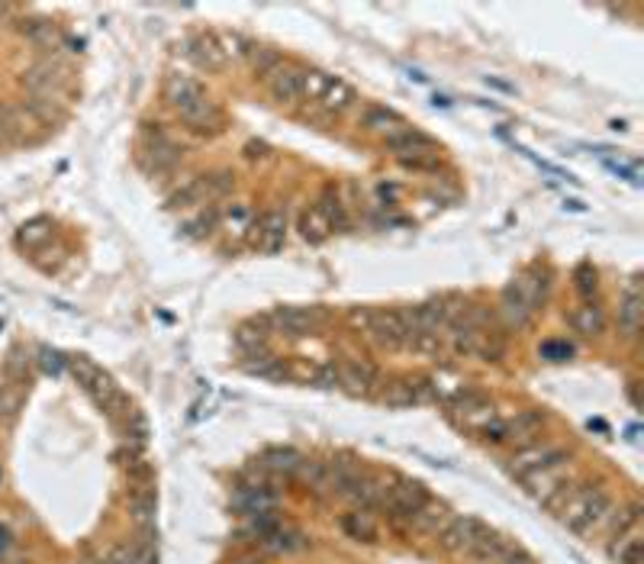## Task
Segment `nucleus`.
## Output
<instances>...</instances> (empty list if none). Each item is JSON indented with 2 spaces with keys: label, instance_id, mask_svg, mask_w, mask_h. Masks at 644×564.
<instances>
[{
  "label": "nucleus",
  "instance_id": "nucleus-22",
  "mask_svg": "<svg viewBox=\"0 0 644 564\" xmlns=\"http://www.w3.org/2000/svg\"><path fill=\"white\" fill-rule=\"evenodd\" d=\"M354 100H358V94H354L352 84H348V81H342V78H332V81H329L326 94L316 100V106L326 116H338V114H345V110H348Z\"/></svg>",
  "mask_w": 644,
  "mask_h": 564
},
{
  "label": "nucleus",
  "instance_id": "nucleus-42",
  "mask_svg": "<svg viewBox=\"0 0 644 564\" xmlns=\"http://www.w3.org/2000/svg\"><path fill=\"white\" fill-rule=\"evenodd\" d=\"M400 165L413 171H438V152H419V155H400Z\"/></svg>",
  "mask_w": 644,
  "mask_h": 564
},
{
  "label": "nucleus",
  "instance_id": "nucleus-6",
  "mask_svg": "<svg viewBox=\"0 0 644 564\" xmlns=\"http://www.w3.org/2000/svg\"><path fill=\"white\" fill-rule=\"evenodd\" d=\"M564 449H557V445H551V442H535V445H525V449H519L516 455L509 458V471L516 477H529L535 474V471H541V467H551L557 465V461H564Z\"/></svg>",
  "mask_w": 644,
  "mask_h": 564
},
{
  "label": "nucleus",
  "instance_id": "nucleus-20",
  "mask_svg": "<svg viewBox=\"0 0 644 564\" xmlns=\"http://www.w3.org/2000/svg\"><path fill=\"white\" fill-rule=\"evenodd\" d=\"M184 116V123L194 129V133H200V136H216V133H222V114H220V106L213 104L210 98L206 100H200L197 106H190L187 114H181Z\"/></svg>",
  "mask_w": 644,
  "mask_h": 564
},
{
  "label": "nucleus",
  "instance_id": "nucleus-36",
  "mask_svg": "<svg viewBox=\"0 0 644 564\" xmlns=\"http://www.w3.org/2000/svg\"><path fill=\"white\" fill-rule=\"evenodd\" d=\"M300 232L306 242H322V239H329V232H332V223L326 220V213L319 210V207H309V210H303V216H300Z\"/></svg>",
  "mask_w": 644,
  "mask_h": 564
},
{
  "label": "nucleus",
  "instance_id": "nucleus-18",
  "mask_svg": "<svg viewBox=\"0 0 644 564\" xmlns=\"http://www.w3.org/2000/svg\"><path fill=\"white\" fill-rule=\"evenodd\" d=\"M448 520H451L448 506L441 500H432V497H429V500L409 516V526H413L415 532H423V536H441V529L448 526Z\"/></svg>",
  "mask_w": 644,
  "mask_h": 564
},
{
  "label": "nucleus",
  "instance_id": "nucleus-8",
  "mask_svg": "<svg viewBox=\"0 0 644 564\" xmlns=\"http://www.w3.org/2000/svg\"><path fill=\"white\" fill-rule=\"evenodd\" d=\"M380 384V374L377 368H374L371 362H345L342 368H338V388L348 390L352 397H371L374 390H377Z\"/></svg>",
  "mask_w": 644,
  "mask_h": 564
},
{
  "label": "nucleus",
  "instance_id": "nucleus-57",
  "mask_svg": "<svg viewBox=\"0 0 644 564\" xmlns=\"http://www.w3.org/2000/svg\"><path fill=\"white\" fill-rule=\"evenodd\" d=\"M0 481H4V467H0Z\"/></svg>",
  "mask_w": 644,
  "mask_h": 564
},
{
  "label": "nucleus",
  "instance_id": "nucleus-33",
  "mask_svg": "<svg viewBox=\"0 0 644 564\" xmlns=\"http://www.w3.org/2000/svg\"><path fill=\"white\" fill-rule=\"evenodd\" d=\"M377 400L384 406H393V410H403V406H413L415 400H413V388H409V380L407 378H393V380H387V384H377Z\"/></svg>",
  "mask_w": 644,
  "mask_h": 564
},
{
  "label": "nucleus",
  "instance_id": "nucleus-24",
  "mask_svg": "<svg viewBox=\"0 0 644 564\" xmlns=\"http://www.w3.org/2000/svg\"><path fill=\"white\" fill-rule=\"evenodd\" d=\"M297 477L316 494H332V465L329 461H306L297 467Z\"/></svg>",
  "mask_w": 644,
  "mask_h": 564
},
{
  "label": "nucleus",
  "instance_id": "nucleus-56",
  "mask_svg": "<svg viewBox=\"0 0 644 564\" xmlns=\"http://www.w3.org/2000/svg\"><path fill=\"white\" fill-rule=\"evenodd\" d=\"M4 142H7V139H4V133H0V145H4Z\"/></svg>",
  "mask_w": 644,
  "mask_h": 564
},
{
  "label": "nucleus",
  "instance_id": "nucleus-37",
  "mask_svg": "<svg viewBox=\"0 0 644 564\" xmlns=\"http://www.w3.org/2000/svg\"><path fill=\"white\" fill-rule=\"evenodd\" d=\"M245 59H248V65L261 74V78H268L274 68H281L283 65V55L277 52V49H271V45H255V43H252V49H248Z\"/></svg>",
  "mask_w": 644,
  "mask_h": 564
},
{
  "label": "nucleus",
  "instance_id": "nucleus-46",
  "mask_svg": "<svg viewBox=\"0 0 644 564\" xmlns=\"http://www.w3.org/2000/svg\"><path fill=\"white\" fill-rule=\"evenodd\" d=\"M39 364H43L45 374H62L68 368V362L58 352H52V349H39Z\"/></svg>",
  "mask_w": 644,
  "mask_h": 564
},
{
  "label": "nucleus",
  "instance_id": "nucleus-14",
  "mask_svg": "<svg viewBox=\"0 0 644 564\" xmlns=\"http://www.w3.org/2000/svg\"><path fill=\"white\" fill-rule=\"evenodd\" d=\"M358 126H361L364 133L380 136V139H393L403 129H409L407 120L400 114H393V110H387V106H368L361 114V120H358Z\"/></svg>",
  "mask_w": 644,
  "mask_h": 564
},
{
  "label": "nucleus",
  "instance_id": "nucleus-1",
  "mask_svg": "<svg viewBox=\"0 0 644 564\" xmlns=\"http://www.w3.org/2000/svg\"><path fill=\"white\" fill-rule=\"evenodd\" d=\"M612 506H616V503H612L606 487L583 484V487H574V490H570L564 510L557 513V516H561V522H564L570 532H577V536H583V538H593L600 520L612 510Z\"/></svg>",
  "mask_w": 644,
  "mask_h": 564
},
{
  "label": "nucleus",
  "instance_id": "nucleus-10",
  "mask_svg": "<svg viewBox=\"0 0 644 564\" xmlns=\"http://www.w3.org/2000/svg\"><path fill=\"white\" fill-rule=\"evenodd\" d=\"M429 500V490H425V484H419V481H397V484H390L387 490V506L384 510H390L393 516H413L423 503Z\"/></svg>",
  "mask_w": 644,
  "mask_h": 564
},
{
  "label": "nucleus",
  "instance_id": "nucleus-23",
  "mask_svg": "<svg viewBox=\"0 0 644 564\" xmlns=\"http://www.w3.org/2000/svg\"><path fill=\"white\" fill-rule=\"evenodd\" d=\"M531 313H535V309H531L519 294L512 291V284H509V287L503 291V297H500V319H503V326L506 329H525L531 323Z\"/></svg>",
  "mask_w": 644,
  "mask_h": 564
},
{
  "label": "nucleus",
  "instance_id": "nucleus-44",
  "mask_svg": "<svg viewBox=\"0 0 644 564\" xmlns=\"http://www.w3.org/2000/svg\"><path fill=\"white\" fill-rule=\"evenodd\" d=\"M574 278H577V291H580L583 297H593V294H596V287H600V281H596V271H593L590 265L577 268Z\"/></svg>",
  "mask_w": 644,
  "mask_h": 564
},
{
  "label": "nucleus",
  "instance_id": "nucleus-30",
  "mask_svg": "<svg viewBox=\"0 0 644 564\" xmlns=\"http://www.w3.org/2000/svg\"><path fill=\"white\" fill-rule=\"evenodd\" d=\"M258 465L265 467L268 474L291 477V474H297V467L303 465V455L293 449H271V451H265V458L258 461Z\"/></svg>",
  "mask_w": 644,
  "mask_h": 564
},
{
  "label": "nucleus",
  "instance_id": "nucleus-52",
  "mask_svg": "<svg viewBox=\"0 0 644 564\" xmlns=\"http://www.w3.org/2000/svg\"><path fill=\"white\" fill-rule=\"evenodd\" d=\"M248 159H265L268 155V145H255V142H252V145H248Z\"/></svg>",
  "mask_w": 644,
  "mask_h": 564
},
{
  "label": "nucleus",
  "instance_id": "nucleus-4",
  "mask_svg": "<svg viewBox=\"0 0 644 564\" xmlns=\"http://www.w3.org/2000/svg\"><path fill=\"white\" fill-rule=\"evenodd\" d=\"M490 532L484 520H477V516H451L448 526L441 529V548L445 552H454V555H470L474 545L480 538Z\"/></svg>",
  "mask_w": 644,
  "mask_h": 564
},
{
  "label": "nucleus",
  "instance_id": "nucleus-16",
  "mask_svg": "<svg viewBox=\"0 0 644 564\" xmlns=\"http://www.w3.org/2000/svg\"><path fill=\"white\" fill-rule=\"evenodd\" d=\"M142 159H145V165H149L155 175H161V171H171V168L181 161V149H177L175 142L161 133V129H155V133L149 129V145H145V155H142Z\"/></svg>",
  "mask_w": 644,
  "mask_h": 564
},
{
  "label": "nucleus",
  "instance_id": "nucleus-15",
  "mask_svg": "<svg viewBox=\"0 0 644 564\" xmlns=\"http://www.w3.org/2000/svg\"><path fill=\"white\" fill-rule=\"evenodd\" d=\"M316 323V309H303V307H274L268 313V326H274L277 333L287 335H306Z\"/></svg>",
  "mask_w": 644,
  "mask_h": 564
},
{
  "label": "nucleus",
  "instance_id": "nucleus-51",
  "mask_svg": "<svg viewBox=\"0 0 644 564\" xmlns=\"http://www.w3.org/2000/svg\"><path fill=\"white\" fill-rule=\"evenodd\" d=\"M371 313H374V309H368V307H354L352 313H348V319H352V326H358L364 333V329H368V323H371Z\"/></svg>",
  "mask_w": 644,
  "mask_h": 564
},
{
  "label": "nucleus",
  "instance_id": "nucleus-39",
  "mask_svg": "<svg viewBox=\"0 0 644 564\" xmlns=\"http://www.w3.org/2000/svg\"><path fill=\"white\" fill-rule=\"evenodd\" d=\"M329 74L326 71H303V100H313L316 104L329 88Z\"/></svg>",
  "mask_w": 644,
  "mask_h": 564
},
{
  "label": "nucleus",
  "instance_id": "nucleus-54",
  "mask_svg": "<svg viewBox=\"0 0 644 564\" xmlns=\"http://www.w3.org/2000/svg\"><path fill=\"white\" fill-rule=\"evenodd\" d=\"M229 564H261V558H255V555H245V558H236V561H229Z\"/></svg>",
  "mask_w": 644,
  "mask_h": 564
},
{
  "label": "nucleus",
  "instance_id": "nucleus-49",
  "mask_svg": "<svg viewBox=\"0 0 644 564\" xmlns=\"http://www.w3.org/2000/svg\"><path fill=\"white\" fill-rule=\"evenodd\" d=\"M104 564H139V555H136V548H129V545H116L113 552L104 558Z\"/></svg>",
  "mask_w": 644,
  "mask_h": 564
},
{
  "label": "nucleus",
  "instance_id": "nucleus-43",
  "mask_svg": "<svg viewBox=\"0 0 644 564\" xmlns=\"http://www.w3.org/2000/svg\"><path fill=\"white\" fill-rule=\"evenodd\" d=\"M496 564H535V555L531 552H525V548L519 545V542H506L503 555L496 558Z\"/></svg>",
  "mask_w": 644,
  "mask_h": 564
},
{
  "label": "nucleus",
  "instance_id": "nucleus-25",
  "mask_svg": "<svg viewBox=\"0 0 644 564\" xmlns=\"http://www.w3.org/2000/svg\"><path fill=\"white\" fill-rule=\"evenodd\" d=\"M570 326L580 335H600L606 329V309L600 303H580V307L570 313Z\"/></svg>",
  "mask_w": 644,
  "mask_h": 564
},
{
  "label": "nucleus",
  "instance_id": "nucleus-35",
  "mask_svg": "<svg viewBox=\"0 0 644 564\" xmlns=\"http://www.w3.org/2000/svg\"><path fill=\"white\" fill-rule=\"evenodd\" d=\"M541 423H545V416L541 413H519L516 419H506V442H525L531 439L535 432L541 429Z\"/></svg>",
  "mask_w": 644,
  "mask_h": 564
},
{
  "label": "nucleus",
  "instance_id": "nucleus-12",
  "mask_svg": "<svg viewBox=\"0 0 644 564\" xmlns=\"http://www.w3.org/2000/svg\"><path fill=\"white\" fill-rule=\"evenodd\" d=\"M19 84H23V88L33 94V98H49V100H52L55 90L65 84V74H62V68H58V65L39 62V65H33L29 71H23ZM55 100H58V98H55Z\"/></svg>",
  "mask_w": 644,
  "mask_h": 564
},
{
  "label": "nucleus",
  "instance_id": "nucleus-11",
  "mask_svg": "<svg viewBox=\"0 0 644 564\" xmlns=\"http://www.w3.org/2000/svg\"><path fill=\"white\" fill-rule=\"evenodd\" d=\"M165 100L175 106L177 114H187L190 106L206 100V90H204V84L194 81L190 74H168V81H165Z\"/></svg>",
  "mask_w": 644,
  "mask_h": 564
},
{
  "label": "nucleus",
  "instance_id": "nucleus-28",
  "mask_svg": "<svg viewBox=\"0 0 644 564\" xmlns=\"http://www.w3.org/2000/svg\"><path fill=\"white\" fill-rule=\"evenodd\" d=\"M387 145L393 152H397V159L400 155H419V152H438L435 149V139L432 136H425V133H419V129H403L400 136H393V139H387Z\"/></svg>",
  "mask_w": 644,
  "mask_h": 564
},
{
  "label": "nucleus",
  "instance_id": "nucleus-21",
  "mask_svg": "<svg viewBox=\"0 0 644 564\" xmlns=\"http://www.w3.org/2000/svg\"><path fill=\"white\" fill-rule=\"evenodd\" d=\"M206 203H213L210 175L187 181V184L181 187V191H175V194L168 197V207H171V210H190V207H206Z\"/></svg>",
  "mask_w": 644,
  "mask_h": 564
},
{
  "label": "nucleus",
  "instance_id": "nucleus-31",
  "mask_svg": "<svg viewBox=\"0 0 644 564\" xmlns=\"http://www.w3.org/2000/svg\"><path fill=\"white\" fill-rule=\"evenodd\" d=\"M129 510H133L136 522H139L142 529H151V522H155V510H159V497H155V487L142 484L133 497H129Z\"/></svg>",
  "mask_w": 644,
  "mask_h": 564
},
{
  "label": "nucleus",
  "instance_id": "nucleus-17",
  "mask_svg": "<svg viewBox=\"0 0 644 564\" xmlns=\"http://www.w3.org/2000/svg\"><path fill=\"white\" fill-rule=\"evenodd\" d=\"M522 484H525V490H529L535 500L545 503L557 487L567 484V458L557 461V465H551V467H541V471H535V474H529V477H522Z\"/></svg>",
  "mask_w": 644,
  "mask_h": 564
},
{
  "label": "nucleus",
  "instance_id": "nucleus-53",
  "mask_svg": "<svg viewBox=\"0 0 644 564\" xmlns=\"http://www.w3.org/2000/svg\"><path fill=\"white\" fill-rule=\"evenodd\" d=\"M7 552H10V532L0 529V558H7Z\"/></svg>",
  "mask_w": 644,
  "mask_h": 564
},
{
  "label": "nucleus",
  "instance_id": "nucleus-26",
  "mask_svg": "<svg viewBox=\"0 0 644 564\" xmlns=\"http://www.w3.org/2000/svg\"><path fill=\"white\" fill-rule=\"evenodd\" d=\"M342 529H345V536L358 538V542H377V520H374V513H368V510L345 513Z\"/></svg>",
  "mask_w": 644,
  "mask_h": 564
},
{
  "label": "nucleus",
  "instance_id": "nucleus-47",
  "mask_svg": "<svg viewBox=\"0 0 644 564\" xmlns=\"http://www.w3.org/2000/svg\"><path fill=\"white\" fill-rule=\"evenodd\" d=\"M232 184H236V177H232L229 171H220V175H210V194H213V200H220V197L229 194Z\"/></svg>",
  "mask_w": 644,
  "mask_h": 564
},
{
  "label": "nucleus",
  "instance_id": "nucleus-19",
  "mask_svg": "<svg viewBox=\"0 0 644 564\" xmlns=\"http://www.w3.org/2000/svg\"><path fill=\"white\" fill-rule=\"evenodd\" d=\"M609 555L616 564H644V538L641 529L632 526V529L618 532L609 542Z\"/></svg>",
  "mask_w": 644,
  "mask_h": 564
},
{
  "label": "nucleus",
  "instance_id": "nucleus-5",
  "mask_svg": "<svg viewBox=\"0 0 644 564\" xmlns=\"http://www.w3.org/2000/svg\"><path fill=\"white\" fill-rule=\"evenodd\" d=\"M448 413L454 423L464 426V429H470V432H480L496 416L493 403H490L484 394H477V390H468V388L461 390L454 400H448Z\"/></svg>",
  "mask_w": 644,
  "mask_h": 564
},
{
  "label": "nucleus",
  "instance_id": "nucleus-3",
  "mask_svg": "<svg viewBox=\"0 0 644 564\" xmlns=\"http://www.w3.org/2000/svg\"><path fill=\"white\" fill-rule=\"evenodd\" d=\"M364 335L377 345L380 352H397V349H407L409 326L400 309H374Z\"/></svg>",
  "mask_w": 644,
  "mask_h": 564
},
{
  "label": "nucleus",
  "instance_id": "nucleus-48",
  "mask_svg": "<svg viewBox=\"0 0 644 564\" xmlns=\"http://www.w3.org/2000/svg\"><path fill=\"white\" fill-rule=\"evenodd\" d=\"M45 226H49L45 220H35V223H29V226H23V232H19V242L35 246L39 239H49V230H45Z\"/></svg>",
  "mask_w": 644,
  "mask_h": 564
},
{
  "label": "nucleus",
  "instance_id": "nucleus-34",
  "mask_svg": "<svg viewBox=\"0 0 644 564\" xmlns=\"http://www.w3.org/2000/svg\"><path fill=\"white\" fill-rule=\"evenodd\" d=\"M618 329L625 339H635L641 329V297L638 294H625L618 300Z\"/></svg>",
  "mask_w": 644,
  "mask_h": 564
},
{
  "label": "nucleus",
  "instance_id": "nucleus-50",
  "mask_svg": "<svg viewBox=\"0 0 644 564\" xmlns=\"http://www.w3.org/2000/svg\"><path fill=\"white\" fill-rule=\"evenodd\" d=\"M570 352H574V349H570L567 342H545L541 345V355H545L547 362H564V358H570Z\"/></svg>",
  "mask_w": 644,
  "mask_h": 564
},
{
  "label": "nucleus",
  "instance_id": "nucleus-29",
  "mask_svg": "<svg viewBox=\"0 0 644 564\" xmlns=\"http://www.w3.org/2000/svg\"><path fill=\"white\" fill-rule=\"evenodd\" d=\"M216 226H220V210H216L213 203H206V207H200V210L194 213V216H187V220L181 223V236L204 239V236H210Z\"/></svg>",
  "mask_w": 644,
  "mask_h": 564
},
{
  "label": "nucleus",
  "instance_id": "nucleus-32",
  "mask_svg": "<svg viewBox=\"0 0 644 564\" xmlns=\"http://www.w3.org/2000/svg\"><path fill=\"white\" fill-rule=\"evenodd\" d=\"M238 510L245 513V516H258V513H271L274 506V494L268 487H255V484H245L238 490Z\"/></svg>",
  "mask_w": 644,
  "mask_h": 564
},
{
  "label": "nucleus",
  "instance_id": "nucleus-2",
  "mask_svg": "<svg viewBox=\"0 0 644 564\" xmlns=\"http://www.w3.org/2000/svg\"><path fill=\"white\" fill-rule=\"evenodd\" d=\"M65 362H68V371L74 374V378H78V384L88 390L90 397H94V403H97L100 410H106V413L116 416V419L133 416L129 397H126L123 390L116 388L113 378H110L106 371H100L97 364L90 362V358H84V355H71V358H65Z\"/></svg>",
  "mask_w": 644,
  "mask_h": 564
},
{
  "label": "nucleus",
  "instance_id": "nucleus-9",
  "mask_svg": "<svg viewBox=\"0 0 644 564\" xmlns=\"http://www.w3.org/2000/svg\"><path fill=\"white\" fill-rule=\"evenodd\" d=\"M184 52H187V59L197 65V68L222 71L226 65H229V59H226V52H222L220 35H216V33H200V35H194V39H187Z\"/></svg>",
  "mask_w": 644,
  "mask_h": 564
},
{
  "label": "nucleus",
  "instance_id": "nucleus-40",
  "mask_svg": "<svg viewBox=\"0 0 644 564\" xmlns=\"http://www.w3.org/2000/svg\"><path fill=\"white\" fill-rule=\"evenodd\" d=\"M407 349H413V352H419V355H438L441 349H445V342H441V335H435V333H413L407 339Z\"/></svg>",
  "mask_w": 644,
  "mask_h": 564
},
{
  "label": "nucleus",
  "instance_id": "nucleus-45",
  "mask_svg": "<svg viewBox=\"0 0 644 564\" xmlns=\"http://www.w3.org/2000/svg\"><path fill=\"white\" fill-rule=\"evenodd\" d=\"M23 403V390L19 388H0V416H13Z\"/></svg>",
  "mask_w": 644,
  "mask_h": 564
},
{
  "label": "nucleus",
  "instance_id": "nucleus-27",
  "mask_svg": "<svg viewBox=\"0 0 644 564\" xmlns=\"http://www.w3.org/2000/svg\"><path fill=\"white\" fill-rule=\"evenodd\" d=\"M268 317L261 319H252V323H242L236 329V342L238 349H245L248 355H258V352H268Z\"/></svg>",
  "mask_w": 644,
  "mask_h": 564
},
{
  "label": "nucleus",
  "instance_id": "nucleus-41",
  "mask_svg": "<svg viewBox=\"0 0 644 564\" xmlns=\"http://www.w3.org/2000/svg\"><path fill=\"white\" fill-rule=\"evenodd\" d=\"M316 207L326 213V220L332 223V230H336V226H345V207H342V200H338V194L326 191V194H322V203H316Z\"/></svg>",
  "mask_w": 644,
  "mask_h": 564
},
{
  "label": "nucleus",
  "instance_id": "nucleus-13",
  "mask_svg": "<svg viewBox=\"0 0 644 564\" xmlns=\"http://www.w3.org/2000/svg\"><path fill=\"white\" fill-rule=\"evenodd\" d=\"M283 239H287V216L281 210H268L252 226V242L261 252H277V248H283Z\"/></svg>",
  "mask_w": 644,
  "mask_h": 564
},
{
  "label": "nucleus",
  "instance_id": "nucleus-7",
  "mask_svg": "<svg viewBox=\"0 0 644 564\" xmlns=\"http://www.w3.org/2000/svg\"><path fill=\"white\" fill-rule=\"evenodd\" d=\"M265 81H268L271 98L281 106H297L303 100V68H297V65L283 62L281 68H274Z\"/></svg>",
  "mask_w": 644,
  "mask_h": 564
},
{
  "label": "nucleus",
  "instance_id": "nucleus-55",
  "mask_svg": "<svg viewBox=\"0 0 644 564\" xmlns=\"http://www.w3.org/2000/svg\"><path fill=\"white\" fill-rule=\"evenodd\" d=\"M628 397H632V403H641V400H638V380H632V388H628Z\"/></svg>",
  "mask_w": 644,
  "mask_h": 564
},
{
  "label": "nucleus",
  "instance_id": "nucleus-38",
  "mask_svg": "<svg viewBox=\"0 0 644 564\" xmlns=\"http://www.w3.org/2000/svg\"><path fill=\"white\" fill-rule=\"evenodd\" d=\"M261 545H265L268 552H297V548L306 545V538H303L300 532H291V529H281V526H277Z\"/></svg>",
  "mask_w": 644,
  "mask_h": 564
}]
</instances>
